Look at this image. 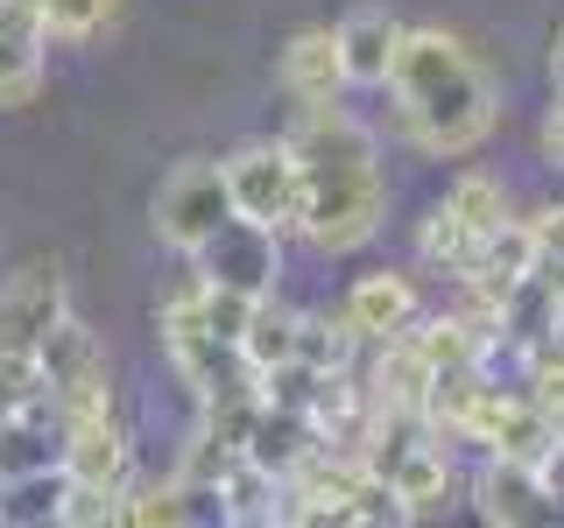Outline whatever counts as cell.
<instances>
[{
	"instance_id": "obj_9",
	"label": "cell",
	"mask_w": 564,
	"mask_h": 528,
	"mask_svg": "<svg viewBox=\"0 0 564 528\" xmlns=\"http://www.w3.org/2000/svg\"><path fill=\"white\" fill-rule=\"evenodd\" d=\"M473 507H480V521H494V528L564 521V507L551 501L543 472H536V465H522V458H487V465L473 472Z\"/></svg>"
},
{
	"instance_id": "obj_4",
	"label": "cell",
	"mask_w": 564,
	"mask_h": 528,
	"mask_svg": "<svg viewBox=\"0 0 564 528\" xmlns=\"http://www.w3.org/2000/svg\"><path fill=\"white\" fill-rule=\"evenodd\" d=\"M226 219H234V198H226L219 155H184V163L163 169V184H155V198H149V226H155V240H163L170 254L191 261Z\"/></svg>"
},
{
	"instance_id": "obj_24",
	"label": "cell",
	"mask_w": 564,
	"mask_h": 528,
	"mask_svg": "<svg viewBox=\"0 0 564 528\" xmlns=\"http://www.w3.org/2000/svg\"><path fill=\"white\" fill-rule=\"evenodd\" d=\"M120 486H93V480H70L64 472V501H57V528H113L120 521Z\"/></svg>"
},
{
	"instance_id": "obj_1",
	"label": "cell",
	"mask_w": 564,
	"mask_h": 528,
	"mask_svg": "<svg viewBox=\"0 0 564 528\" xmlns=\"http://www.w3.org/2000/svg\"><path fill=\"white\" fill-rule=\"evenodd\" d=\"M290 148H296V176H304L296 240H311V254H325V261L360 254L388 219V176H381L375 128H360L339 99L296 106Z\"/></svg>"
},
{
	"instance_id": "obj_7",
	"label": "cell",
	"mask_w": 564,
	"mask_h": 528,
	"mask_svg": "<svg viewBox=\"0 0 564 528\" xmlns=\"http://www.w3.org/2000/svg\"><path fill=\"white\" fill-rule=\"evenodd\" d=\"M458 437L466 444H480L487 458H522V465H543V451L557 444V430L543 422V409L529 395H508V387H480V402H473V416L458 422Z\"/></svg>"
},
{
	"instance_id": "obj_8",
	"label": "cell",
	"mask_w": 564,
	"mask_h": 528,
	"mask_svg": "<svg viewBox=\"0 0 564 528\" xmlns=\"http://www.w3.org/2000/svg\"><path fill=\"white\" fill-rule=\"evenodd\" d=\"M64 422V444H57V465L70 480H93V486H134V444L120 430L113 409H85V416H57Z\"/></svg>"
},
{
	"instance_id": "obj_17",
	"label": "cell",
	"mask_w": 564,
	"mask_h": 528,
	"mask_svg": "<svg viewBox=\"0 0 564 528\" xmlns=\"http://www.w3.org/2000/svg\"><path fill=\"white\" fill-rule=\"evenodd\" d=\"M212 507L234 528H269V521H282V480L261 472L254 458H234V465L219 472V486H212Z\"/></svg>"
},
{
	"instance_id": "obj_30",
	"label": "cell",
	"mask_w": 564,
	"mask_h": 528,
	"mask_svg": "<svg viewBox=\"0 0 564 528\" xmlns=\"http://www.w3.org/2000/svg\"><path fill=\"white\" fill-rule=\"evenodd\" d=\"M29 8H35V14H43V0H29Z\"/></svg>"
},
{
	"instance_id": "obj_13",
	"label": "cell",
	"mask_w": 564,
	"mask_h": 528,
	"mask_svg": "<svg viewBox=\"0 0 564 528\" xmlns=\"http://www.w3.org/2000/svg\"><path fill=\"white\" fill-rule=\"evenodd\" d=\"M339 317L352 324V339H360V345L395 339L402 324H416V275H402V268H375V275H360V282L346 289Z\"/></svg>"
},
{
	"instance_id": "obj_26",
	"label": "cell",
	"mask_w": 564,
	"mask_h": 528,
	"mask_svg": "<svg viewBox=\"0 0 564 528\" xmlns=\"http://www.w3.org/2000/svg\"><path fill=\"white\" fill-rule=\"evenodd\" d=\"M529 402L543 409V422L564 437V345L529 352Z\"/></svg>"
},
{
	"instance_id": "obj_25",
	"label": "cell",
	"mask_w": 564,
	"mask_h": 528,
	"mask_svg": "<svg viewBox=\"0 0 564 528\" xmlns=\"http://www.w3.org/2000/svg\"><path fill=\"white\" fill-rule=\"evenodd\" d=\"M184 515H191V493L176 486V472L155 486H128V501H120V521H134V528H176Z\"/></svg>"
},
{
	"instance_id": "obj_23",
	"label": "cell",
	"mask_w": 564,
	"mask_h": 528,
	"mask_svg": "<svg viewBox=\"0 0 564 528\" xmlns=\"http://www.w3.org/2000/svg\"><path fill=\"white\" fill-rule=\"evenodd\" d=\"M120 0H43V35L50 43H93L99 29H113Z\"/></svg>"
},
{
	"instance_id": "obj_2",
	"label": "cell",
	"mask_w": 564,
	"mask_h": 528,
	"mask_svg": "<svg viewBox=\"0 0 564 528\" xmlns=\"http://www.w3.org/2000/svg\"><path fill=\"white\" fill-rule=\"evenodd\" d=\"M381 92L395 99V134L416 155H437V163L473 155L501 128V85L487 78L480 57L452 29H402L395 70H388Z\"/></svg>"
},
{
	"instance_id": "obj_28",
	"label": "cell",
	"mask_w": 564,
	"mask_h": 528,
	"mask_svg": "<svg viewBox=\"0 0 564 528\" xmlns=\"http://www.w3.org/2000/svg\"><path fill=\"white\" fill-rule=\"evenodd\" d=\"M536 148H543V163L564 169V92L551 99V113H543V134H536Z\"/></svg>"
},
{
	"instance_id": "obj_29",
	"label": "cell",
	"mask_w": 564,
	"mask_h": 528,
	"mask_svg": "<svg viewBox=\"0 0 564 528\" xmlns=\"http://www.w3.org/2000/svg\"><path fill=\"white\" fill-rule=\"evenodd\" d=\"M551 85L564 92V29H557V43H551Z\"/></svg>"
},
{
	"instance_id": "obj_18",
	"label": "cell",
	"mask_w": 564,
	"mask_h": 528,
	"mask_svg": "<svg viewBox=\"0 0 564 528\" xmlns=\"http://www.w3.org/2000/svg\"><path fill=\"white\" fill-rule=\"evenodd\" d=\"M473 254H480V233H473V226L458 219L445 198H437L431 211H423V226H416V261L431 275H452L458 282V275L473 268Z\"/></svg>"
},
{
	"instance_id": "obj_16",
	"label": "cell",
	"mask_w": 564,
	"mask_h": 528,
	"mask_svg": "<svg viewBox=\"0 0 564 528\" xmlns=\"http://www.w3.org/2000/svg\"><path fill=\"white\" fill-rule=\"evenodd\" d=\"M536 268V233H529V219H501L494 233L480 240V254H473V268L458 275V289L487 296L494 310H501V296L516 289V282Z\"/></svg>"
},
{
	"instance_id": "obj_15",
	"label": "cell",
	"mask_w": 564,
	"mask_h": 528,
	"mask_svg": "<svg viewBox=\"0 0 564 528\" xmlns=\"http://www.w3.org/2000/svg\"><path fill=\"white\" fill-rule=\"evenodd\" d=\"M325 451V437H317V422L304 416V409H275V402H261L254 409V422H247V444H240V458H254L261 472H275V480H290L304 458H317Z\"/></svg>"
},
{
	"instance_id": "obj_6",
	"label": "cell",
	"mask_w": 564,
	"mask_h": 528,
	"mask_svg": "<svg viewBox=\"0 0 564 528\" xmlns=\"http://www.w3.org/2000/svg\"><path fill=\"white\" fill-rule=\"evenodd\" d=\"M191 268H198L205 282H219V289L275 296V282H282V233H269V226H254V219H226L219 233L191 254Z\"/></svg>"
},
{
	"instance_id": "obj_3",
	"label": "cell",
	"mask_w": 564,
	"mask_h": 528,
	"mask_svg": "<svg viewBox=\"0 0 564 528\" xmlns=\"http://www.w3.org/2000/svg\"><path fill=\"white\" fill-rule=\"evenodd\" d=\"M226 169V198H234V219H254L269 233L290 240L296 219H304V176H296V148L290 134L275 141H240L234 155H219Z\"/></svg>"
},
{
	"instance_id": "obj_12",
	"label": "cell",
	"mask_w": 564,
	"mask_h": 528,
	"mask_svg": "<svg viewBox=\"0 0 564 528\" xmlns=\"http://www.w3.org/2000/svg\"><path fill=\"white\" fill-rule=\"evenodd\" d=\"M275 85L290 92L296 106H325L346 92V64H339V35H332L325 22L317 29H296L290 43H282L275 57Z\"/></svg>"
},
{
	"instance_id": "obj_11",
	"label": "cell",
	"mask_w": 564,
	"mask_h": 528,
	"mask_svg": "<svg viewBox=\"0 0 564 528\" xmlns=\"http://www.w3.org/2000/svg\"><path fill=\"white\" fill-rule=\"evenodd\" d=\"M43 14L29 0H0V113H22L43 92Z\"/></svg>"
},
{
	"instance_id": "obj_20",
	"label": "cell",
	"mask_w": 564,
	"mask_h": 528,
	"mask_svg": "<svg viewBox=\"0 0 564 528\" xmlns=\"http://www.w3.org/2000/svg\"><path fill=\"white\" fill-rule=\"evenodd\" d=\"M296 360L317 366V374H339V366L360 360V339H352V324H346V317L296 310Z\"/></svg>"
},
{
	"instance_id": "obj_10",
	"label": "cell",
	"mask_w": 564,
	"mask_h": 528,
	"mask_svg": "<svg viewBox=\"0 0 564 528\" xmlns=\"http://www.w3.org/2000/svg\"><path fill=\"white\" fill-rule=\"evenodd\" d=\"M64 310H70V296H64L57 261L14 268L8 282H0V352H35V339H43Z\"/></svg>"
},
{
	"instance_id": "obj_5",
	"label": "cell",
	"mask_w": 564,
	"mask_h": 528,
	"mask_svg": "<svg viewBox=\"0 0 564 528\" xmlns=\"http://www.w3.org/2000/svg\"><path fill=\"white\" fill-rule=\"evenodd\" d=\"M35 366H43V395H50L57 416L113 409V366H106V345H99V331H85L70 310L35 339Z\"/></svg>"
},
{
	"instance_id": "obj_21",
	"label": "cell",
	"mask_w": 564,
	"mask_h": 528,
	"mask_svg": "<svg viewBox=\"0 0 564 528\" xmlns=\"http://www.w3.org/2000/svg\"><path fill=\"white\" fill-rule=\"evenodd\" d=\"M57 501H64V465L29 472V480H8V486H0V528H43V521H57Z\"/></svg>"
},
{
	"instance_id": "obj_22",
	"label": "cell",
	"mask_w": 564,
	"mask_h": 528,
	"mask_svg": "<svg viewBox=\"0 0 564 528\" xmlns=\"http://www.w3.org/2000/svg\"><path fill=\"white\" fill-rule=\"evenodd\" d=\"M445 205L458 211V219L473 226V233H494V226L508 219V190L494 184V176H480V169H466V176H452V190H445Z\"/></svg>"
},
{
	"instance_id": "obj_14",
	"label": "cell",
	"mask_w": 564,
	"mask_h": 528,
	"mask_svg": "<svg viewBox=\"0 0 564 528\" xmlns=\"http://www.w3.org/2000/svg\"><path fill=\"white\" fill-rule=\"evenodd\" d=\"M339 64H346V85L360 92H381L388 70H395V50H402V22L388 8H352L339 29Z\"/></svg>"
},
{
	"instance_id": "obj_19",
	"label": "cell",
	"mask_w": 564,
	"mask_h": 528,
	"mask_svg": "<svg viewBox=\"0 0 564 528\" xmlns=\"http://www.w3.org/2000/svg\"><path fill=\"white\" fill-rule=\"evenodd\" d=\"M234 352H240V366H247V374L296 360V310H282L275 296H261V304L247 310V331L234 339Z\"/></svg>"
},
{
	"instance_id": "obj_27",
	"label": "cell",
	"mask_w": 564,
	"mask_h": 528,
	"mask_svg": "<svg viewBox=\"0 0 564 528\" xmlns=\"http://www.w3.org/2000/svg\"><path fill=\"white\" fill-rule=\"evenodd\" d=\"M529 233H536V261L564 268V205H557V211H543V219H529Z\"/></svg>"
}]
</instances>
